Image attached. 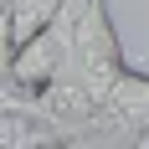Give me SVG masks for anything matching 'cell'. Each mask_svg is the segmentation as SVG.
I'll list each match as a JSON object with an SVG mask.
<instances>
[{
	"label": "cell",
	"mask_w": 149,
	"mask_h": 149,
	"mask_svg": "<svg viewBox=\"0 0 149 149\" xmlns=\"http://www.w3.org/2000/svg\"><path fill=\"white\" fill-rule=\"evenodd\" d=\"M21 149H72V144H52V139H36V144H21Z\"/></svg>",
	"instance_id": "3"
},
{
	"label": "cell",
	"mask_w": 149,
	"mask_h": 149,
	"mask_svg": "<svg viewBox=\"0 0 149 149\" xmlns=\"http://www.w3.org/2000/svg\"><path fill=\"white\" fill-rule=\"evenodd\" d=\"M62 10H67V0H5V57L36 41Z\"/></svg>",
	"instance_id": "2"
},
{
	"label": "cell",
	"mask_w": 149,
	"mask_h": 149,
	"mask_svg": "<svg viewBox=\"0 0 149 149\" xmlns=\"http://www.w3.org/2000/svg\"><path fill=\"white\" fill-rule=\"evenodd\" d=\"M144 149H149V144H144Z\"/></svg>",
	"instance_id": "4"
},
{
	"label": "cell",
	"mask_w": 149,
	"mask_h": 149,
	"mask_svg": "<svg viewBox=\"0 0 149 149\" xmlns=\"http://www.w3.org/2000/svg\"><path fill=\"white\" fill-rule=\"evenodd\" d=\"M98 118L113 123V129H123V134L149 139V72H144V67H129V72L108 88Z\"/></svg>",
	"instance_id": "1"
}]
</instances>
